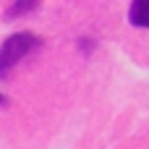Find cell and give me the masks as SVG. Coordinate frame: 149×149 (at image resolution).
Wrapping results in <instances>:
<instances>
[{
  "label": "cell",
  "mask_w": 149,
  "mask_h": 149,
  "mask_svg": "<svg viewBox=\"0 0 149 149\" xmlns=\"http://www.w3.org/2000/svg\"><path fill=\"white\" fill-rule=\"evenodd\" d=\"M39 47H42V39L31 31H18V34L8 37L0 47V79H8L10 71Z\"/></svg>",
  "instance_id": "6da1fadb"
},
{
  "label": "cell",
  "mask_w": 149,
  "mask_h": 149,
  "mask_svg": "<svg viewBox=\"0 0 149 149\" xmlns=\"http://www.w3.org/2000/svg\"><path fill=\"white\" fill-rule=\"evenodd\" d=\"M128 21L134 26L149 29V0H134L128 8Z\"/></svg>",
  "instance_id": "7a4b0ae2"
},
{
  "label": "cell",
  "mask_w": 149,
  "mask_h": 149,
  "mask_svg": "<svg viewBox=\"0 0 149 149\" xmlns=\"http://www.w3.org/2000/svg\"><path fill=\"white\" fill-rule=\"evenodd\" d=\"M39 8V0H13V5L5 10V18H16V16H26L31 10Z\"/></svg>",
  "instance_id": "3957f363"
},
{
  "label": "cell",
  "mask_w": 149,
  "mask_h": 149,
  "mask_svg": "<svg viewBox=\"0 0 149 149\" xmlns=\"http://www.w3.org/2000/svg\"><path fill=\"white\" fill-rule=\"evenodd\" d=\"M3 102H5V100H3V94H0V105H3Z\"/></svg>",
  "instance_id": "277c9868"
}]
</instances>
